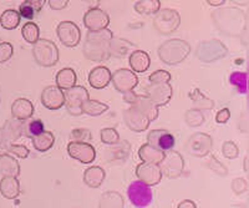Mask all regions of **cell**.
Listing matches in <instances>:
<instances>
[{"label": "cell", "instance_id": "ac0fdd59", "mask_svg": "<svg viewBox=\"0 0 249 208\" xmlns=\"http://www.w3.org/2000/svg\"><path fill=\"white\" fill-rule=\"evenodd\" d=\"M211 148H212V139L208 135L201 132L193 135L187 143V151L197 157L206 156L211 151Z\"/></svg>", "mask_w": 249, "mask_h": 208}, {"label": "cell", "instance_id": "d6a6232c", "mask_svg": "<svg viewBox=\"0 0 249 208\" xmlns=\"http://www.w3.org/2000/svg\"><path fill=\"white\" fill-rule=\"evenodd\" d=\"M3 130L5 132V139H9L8 141L18 140L23 135V121L14 119L13 121L6 122Z\"/></svg>", "mask_w": 249, "mask_h": 208}, {"label": "cell", "instance_id": "7dc6e473", "mask_svg": "<svg viewBox=\"0 0 249 208\" xmlns=\"http://www.w3.org/2000/svg\"><path fill=\"white\" fill-rule=\"evenodd\" d=\"M69 0H49V5L53 10H62L68 5Z\"/></svg>", "mask_w": 249, "mask_h": 208}, {"label": "cell", "instance_id": "8fae6325", "mask_svg": "<svg viewBox=\"0 0 249 208\" xmlns=\"http://www.w3.org/2000/svg\"><path fill=\"white\" fill-rule=\"evenodd\" d=\"M111 81L113 83V86L117 91L126 94L128 91H132L133 88L136 87L137 84H139V77L131 70L120 69L111 76Z\"/></svg>", "mask_w": 249, "mask_h": 208}, {"label": "cell", "instance_id": "1f68e13d", "mask_svg": "<svg viewBox=\"0 0 249 208\" xmlns=\"http://www.w3.org/2000/svg\"><path fill=\"white\" fill-rule=\"evenodd\" d=\"M43 131H45V126L44 122L40 119L36 120H25L23 121V135L24 136L29 137V139H33L36 135L41 134Z\"/></svg>", "mask_w": 249, "mask_h": 208}, {"label": "cell", "instance_id": "f6af8a7d", "mask_svg": "<svg viewBox=\"0 0 249 208\" xmlns=\"http://www.w3.org/2000/svg\"><path fill=\"white\" fill-rule=\"evenodd\" d=\"M231 117V111L228 110V108H222V110H219V111L217 112V115H215V121H217L218 123H227L228 122V120H230Z\"/></svg>", "mask_w": 249, "mask_h": 208}, {"label": "cell", "instance_id": "bcb514c9", "mask_svg": "<svg viewBox=\"0 0 249 208\" xmlns=\"http://www.w3.org/2000/svg\"><path fill=\"white\" fill-rule=\"evenodd\" d=\"M232 186L233 191H234L235 193H242V192L247 191V182L243 178H237V180L232 183Z\"/></svg>", "mask_w": 249, "mask_h": 208}, {"label": "cell", "instance_id": "4fadbf2b", "mask_svg": "<svg viewBox=\"0 0 249 208\" xmlns=\"http://www.w3.org/2000/svg\"><path fill=\"white\" fill-rule=\"evenodd\" d=\"M146 96L150 97L156 106H164L172 97V87L168 83L150 84L146 87Z\"/></svg>", "mask_w": 249, "mask_h": 208}, {"label": "cell", "instance_id": "e575fe53", "mask_svg": "<svg viewBox=\"0 0 249 208\" xmlns=\"http://www.w3.org/2000/svg\"><path fill=\"white\" fill-rule=\"evenodd\" d=\"M21 34H23V37L25 39L26 43L35 44L39 40V26L35 23H33V21H29V23H26L25 25L23 26V29H21Z\"/></svg>", "mask_w": 249, "mask_h": 208}, {"label": "cell", "instance_id": "5b68a950", "mask_svg": "<svg viewBox=\"0 0 249 208\" xmlns=\"http://www.w3.org/2000/svg\"><path fill=\"white\" fill-rule=\"evenodd\" d=\"M124 101L140 110L150 119V121L156 120L159 116V106H156L150 97L144 95H136L133 91H128L124 94Z\"/></svg>", "mask_w": 249, "mask_h": 208}, {"label": "cell", "instance_id": "8992f818", "mask_svg": "<svg viewBox=\"0 0 249 208\" xmlns=\"http://www.w3.org/2000/svg\"><path fill=\"white\" fill-rule=\"evenodd\" d=\"M127 197L130 202L136 207H147L153 198V192L151 186L141 181H135L127 188Z\"/></svg>", "mask_w": 249, "mask_h": 208}, {"label": "cell", "instance_id": "681fc988", "mask_svg": "<svg viewBox=\"0 0 249 208\" xmlns=\"http://www.w3.org/2000/svg\"><path fill=\"white\" fill-rule=\"evenodd\" d=\"M184 207L196 208V207H197V205H196L195 202H192V201H183V202L179 203V205H178V208H184Z\"/></svg>", "mask_w": 249, "mask_h": 208}, {"label": "cell", "instance_id": "44dd1931", "mask_svg": "<svg viewBox=\"0 0 249 208\" xmlns=\"http://www.w3.org/2000/svg\"><path fill=\"white\" fill-rule=\"evenodd\" d=\"M164 154L166 152L160 150V148L155 147V146H152L148 142L142 145L139 150V156L142 160V162L157 163V165L163 160Z\"/></svg>", "mask_w": 249, "mask_h": 208}, {"label": "cell", "instance_id": "30bf717a", "mask_svg": "<svg viewBox=\"0 0 249 208\" xmlns=\"http://www.w3.org/2000/svg\"><path fill=\"white\" fill-rule=\"evenodd\" d=\"M68 152L74 160L81 163H91L96 158V150L89 142L71 141L68 145Z\"/></svg>", "mask_w": 249, "mask_h": 208}, {"label": "cell", "instance_id": "7402d4cb", "mask_svg": "<svg viewBox=\"0 0 249 208\" xmlns=\"http://www.w3.org/2000/svg\"><path fill=\"white\" fill-rule=\"evenodd\" d=\"M0 193L8 200H14L20 193V185L17 177L4 176L0 181Z\"/></svg>", "mask_w": 249, "mask_h": 208}, {"label": "cell", "instance_id": "ee69618b", "mask_svg": "<svg viewBox=\"0 0 249 208\" xmlns=\"http://www.w3.org/2000/svg\"><path fill=\"white\" fill-rule=\"evenodd\" d=\"M239 154V150H238L237 145H234L233 142H226L223 145V155L227 158H234Z\"/></svg>", "mask_w": 249, "mask_h": 208}, {"label": "cell", "instance_id": "d4e9b609", "mask_svg": "<svg viewBox=\"0 0 249 208\" xmlns=\"http://www.w3.org/2000/svg\"><path fill=\"white\" fill-rule=\"evenodd\" d=\"M55 81H56L57 87H60L61 90H68V88L76 85V72H75V70H72L71 68L61 69V70L56 74Z\"/></svg>", "mask_w": 249, "mask_h": 208}, {"label": "cell", "instance_id": "cb8c5ba5", "mask_svg": "<svg viewBox=\"0 0 249 208\" xmlns=\"http://www.w3.org/2000/svg\"><path fill=\"white\" fill-rule=\"evenodd\" d=\"M137 48L132 43L124 39H113L111 40L110 45V54L117 57H124L132 54Z\"/></svg>", "mask_w": 249, "mask_h": 208}, {"label": "cell", "instance_id": "603a6c76", "mask_svg": "<svg viewBox=\"0 0 249 208\" xmlns=\"http://www.w3.org/2000/svg\"><path fill=\"white\" fill-rule=\"evenodd\" d=\"M150 55L142 50H135L130 55V66L135 72H144L150 68Z\"/></svg>", "mask_w": 249, "mask_h": 208}, {"label": "cell", "instance_id": "f907efd6", "mask_svg": "<svg viewBox=\"0 0 249 208\" xmlns=\"http://www.w3.org/2000/svg\"><path fill=\"white\" fill-rule=\"evenodd\" d=\"M211 5H221V4L224 3V0H207Z\"/></svg>", "mask_w": 249, "mask_h": 208}, {"label": "cell", "instance_id": "ab89813d", "mask_svg": "<svg viewBox=\"0 0 249 208\" xmlns=\"http://www.w3.org/2000/svg\"><path fill=\"white\" fill-rule=\"evenodd\" d=\"M151 84H159V83H170L171 80V74L164 70H159V71H155L153 74L150 75L148 77Z\"/></svg>", "mask_w": 249, "mask_h": 208}, {"label": "cell", "instance_id": "9c48e42d", "mask_svg": "<svg viewBox=\"0 0 249 208\" xmlns=\"http://www.w3.org/2000/svg\"><path fill=\"white\" fill-rule=\"evenodd\" d=\"M56 34L62 45L68 46V48H74L81 40L80 28L72 21H61L57 25Z\"/></svg>", "mask_w": 249, "mask_h": 208}, {"label": "cell", "instance_id": "2e32d148", "mask_svg": "<svg viewBox=\"0 0 249 208\" xmlns=\"http://www.w3.org/2000/svg\"><path fill=\"white\" fill-rule=\"evenodd\" d=\"M84 24L89 32H99L106 29L110 24V17L99 8H91L84 17Z\"/></svg>", "mask_w": 249, "mask_h": 208}, {"label": "cell", "instance_id": "83f0119b", "mask_svg": "<svg viewBox=\"0 0 249 208\" xmlns=\"http://www.w3.org/2000/svg\"><path fill=\"white\" fill-rule=\"evenodd\" d=\"M31 140H33V146L35 147V150L39 152L49 151L55 143V137L50 131H43L41 134L33 137Z\"/></svg>", "mask_w": 249, "mask_h": 208}, {"label": "cell", "instance_id": "c3c4849f", "mask_svg": "<svg viewBox=\"0 0 249 208\" xmlns=\"http://www.w3.org/2000/svg\"><path fill=\"white\" fill-rule=\"evenodd\" d=\"M25 1H28L29 4H31V5L34 6V8L36 9V12H40V10L43 9L46 0H25Z\"/></svg>", "mask_w": 249, "mask_h": 208}, {"label": "cell", "instance_id": "ba28073f", "mask_svg": "<svg viewBox=\"0 0 249 208\" xmlns=\"http://www.w3.org/2000/svg\"><path fill=\"white\" fill-rule=\"evenodd\" d=\"M160 168H161L162 174H166L171 178H176V177L181 176L183 172V158L178 152L167 151L164 154L163 160L159 163Z\"/></svg>", "mask_w": 249, "mask_h": 208}, {"label": "cell", "instance_id": "d590c367", "mask_svg": "<svg viewBox=\"0 0 249 208\" xmlns=\"http://www.w3.org/2000/svg\"><path fill=\"white\" fill-rule=\"evenodd\" d=\"M190 96H191V99L193 100V104H195V106L197 110H204V108L207 110V108H212V106H213L212 101H211L210 99L204 97L203 95L198 91V88L193 90V91L190 94Z\"/></svg>", "mask_w": 249, "mask_h": 208}, {"label": "cell", "instance_id": "7a4b0ae2", "mask_svg": "<svg viewBox=\"0 0 249 208\" xmlns=\"http://www.w3.org/2000/svg\"><path fill=\"white\" fill-rule=\"evenodd\" d=\"M191 52L190 45L182 40H173L164 43L163 45L160 48L159 55L161 57V60L170 65H175L181 61H183L184 57L188 56Z\"/></svg>", "mask_w": 249, "mask_h": 208}, {"label": "cell", "instance_id": "b9f144b4", "mask_svg": "<svg viewBox=\"0 0 249 208\" xmlns=\"http://www.w3.org/2000/svg\"><path fill=\"white\" fill-rule=\"evenodd\" d=\"M13 45L10 43H0V64L8 61L13 56Z\"/></svg>", "mask_w": 249, "mask_h": 208}, {"label": "cell", "instance_id": "f1b7e54d", "mask_svg": "<svg viewBox=\"0 0 249 208\" xmlns=\"http://www.w3.org/2000/svg\"><path fill=\"white\" fill-rule=\"evenodd\" d=\"M81 110L82 114L90 115V116H100V115L105 114L107 111L108 105L100 103V101L88 99V100L81 104Z\"/></svg>", "mask_w": 249, "mask_h": 208}, {"label": "cell", "instance_id": "3957f363", "mask_svg": "<svg viewBox=\"0 0 249 208\" xmlns=\"http://www.w3.org/2000/svg\"><path fill=\"white\" fill-rule=\"evenodd\" d=\"M33 55H34L35 61L44 68H51L56 65L59 61V49L53 41L46 40V39L37 40L34 44Z\"/></svg>", "mask_w": 249, "mask_h": 208}, {"label": "cell", "instance_id": "e0dca14e", "mask_svg": "<svg viewBox=\"0 0 249 208\" xmlns=\"http://www.w3.org/2000/svg\"><path fill=\"white\" fill-rule=\"evenodd\" d=\"M147 142L155 147L160 148L162 151L167 152L173 150L176 145V139L167 130L160 128V130H152L147 135Z\"/></svg>", "mask_w": 249, "mask_h": 208}, {"label": "cell", "instance_id": "8d00e7d4", "mask_svg": "<svg viewBox=\"0 0 249 208\" xmlns=\"http://www.w3.org/2000/svg\"><path fill=\"white\" fill-rule=\"evenodd\" d=\"M101 141L106 145H116L120 141L119 132L112 127L107 128H102L101 130Z\"/></svg>", "mask_w": 249, "mask_h": 208}, {"label": "cell", "instance_id": "4dcf8cb0", "mask_svg": "<svg viewBox=\"0 0 249 208\" xmlns=\"http://www.w3.org/2000/svg\"><path fill=\"white\" fill-rule=\"evenodd\" d=\"M161 8L160 0H140L135 4V10L141 15L157 14Z\"/></svg>", "mask_w": 249, "mask_h": 208}, {"label": "cell", "instance_id": "6da1fadb", "mask_svg": "<svg viewBox=\"0 0 249 208\" xmlns=\"http://www.w3.org/2000/svg\"><path fill=\"white\" fill-rule=\"evenodd\" d=\"M112 33L107 28L99 32H89L84 44V54L91 61H106L110 59Z\"/></svg>", "mask_w": 249, "mask_h": 208}, {"label": "cell", "instance_id": "f546056e", "mask_svg": "<svg viewBox=\"0 0 249 208\" xmlns=\"http://www.w3.org/2000/svg\"><path fill=\"white\" fill-rule=\"evenodd\" d=\"M20 20V14L18 10H14V9H9V10H5L3 14L0 15V25L3 26L6 30H13V29H17L19 26Z\"/></svg>", "mask_w": 249, "mask_h": 208}, {"label": "cell", "instance_id": "484cf974", "mask_svg": "<svg viewBox=\"0 0 249 208\" xmlns=\"http://www.w3.org/2000/svg\"><path fill=\"white\" fill-rule=\"evenodd\" d=\"M105 171L99 166H92L84 172V182L91 188H97L105 180Z\"/></svg>", "mask_w": 249, "mask_h": 208}, {"label": "cell", "instance_id": "277c9868", "mask_svg": "<svg viewBox=\"0 0 249 208\" xmlns=\"http://www.w3.org/2000/svg\"><path fill=\"white\" fill-rule=\"evenodd\" d=\"M65 96L66 110L72 116H80L82 115L81 104L89 99V92L84 86H72V87L64 90Z\"/></svg>", "mask_w": 249, "mask_h": 208}, {"label": "cell", "instance_id": "7bdbcfd3", "mask_svg": "<svg viewBox=\"0 0 249 208\" xmlns=\"http://www.w3.org/2000/svg\"><path fill=\"white\" fill-rule=\"evenodd\" d=\"M8 151L20 158H26L29 156V148L23 145H10L8 147Z\"/></svg>", "mask_w": 249, "mask_h": 208}, {"label": "cell", "instance_id": "ffe728a7", "mask_svg": "<svg viewBox=\"0 0 249 208\" xmlns=\"http://www.w3.org/2000/svg\"><path fill=\"white\" fill-rule=\"evenodd\" d=\"M34 114V106L31 104L30 100L20 97L18 100L14 101L12 106V115L14 119L20 121L29 120Z\"/></svg>", "mask_w": 249, "mask_h": 208}, {"label": "cell", "instance_id": "f35d334b", "mask_svg": "<svg viewBox=\"0 0 249 208\" xmlns=\"http://www.w3.org/2000/svg\"><path fill=\"white\" fill-rule=\"evenodd\" d=\"M36 13V9L31 5V4H29L28 1H24V3L19 6L20 17H24L25 20H33Z\"/></svg>", "mask_w": 249, "mask_h": 208}, {"label": "cell", "instance_id": "5bb4252c", "mask_svg": "<svg viewBox=\"0 0 249 208\" xmlns=\"http://www.w3.org/2000/svg\"><path fill=\"white\" fill-rule=\"evenodd\" d=\"M124 119L127 127L133 132H143L144 130H147L151 122L146 115L133 106L124 112Z\"/></svg>", "mask_w": 249, "mask_h": 208}, {"label": "cell", "instance_id": "d6986e66", "mask_svg": "<svg viewBox=\"0 0 249 208\" xmlns=\"http://www.w3.org/2000/svg\"><path fill=\"white\" fill-rule=\"evenodd\" d=\"M111 71L106 66H97L89 74V83L93 88H105L111 83Z\"/></svg>", "mask_w": 249, "mask_h": 208}, {"label": "cell", "instance_id": "52a82bcc", "mask_svg": "<svg viewBox=\"0 0 249 208\" xmlns=\"http://www.w3.org/2000/svg\"><path fill=\"white\" fill-rule=\"evenodd\" d=\"M179 23H181V17L178 13L172 9H166L163 12H159L153 21V25L161 34H171L178 28Z\"/></svg>", "mask_w": 249, "mask_h": 208}, {"label": "cell", "instance_id": "4316f807", "mask_svg": "<svg viewBox=\"0 0 249 208\" xmlns=\"http://www.w3.org/2000/svg\"><path fill=\"white\" fill-rule=\"evenodd\" d=\"M0 173L3 176H19L20 166L18 161L9 155H0Z\"/></svg>", "mask_w": 249, "mask_h": 208}, {"label": "cell", "instance_id": "9a60e30c", "mask_svg": "<svg viewBox=\"0 0 249 208\" xmlns=\"http://www.w3.org/2000/svg\"><path fill=\"white\" fill-rule=\"evenodd\" d=\"M41 104L48 110H59L65 105V96L64 90L57 87L56 85H51L44 88L41 92Z\"/></svg>", "mask_w": 249, "mask_h": 208}, {"label": "cell", "instance_id": "7c38bea8", "mask_svg": "<svg viewBox=\"0 0 249 208\" xmlns=\"http://www.w3.org/2000/svg\"><path fill=\"white\" fill-rule=\"evenodd\" d=\"M136 176L147 186H156L161 182L162 171L157 163L142 162L136 167Z\"/></svg>", "mask_w": 249, "mask_h": 208}, {"label": "cell", "instance_id": "836d02e7", "mask_svg": "<svg viewBox=\"0 0 249 208\" xmlns=\"http://www.w3.org/2000/svg\"><path fill=\"white\" fill-rule=\"evenodd\" d=\"M100 207H124V197L119 192H106L101 196Z\"/></svg>", "mask_w": 249, "mask_h": 208}, {"label": "cell", "instance_id": "60d3db41", "mask_svg": "<svg viewBox=\"0 0 249 208\" xmlns=\"http://www.w3.org/2000/svg\"><path fill=\"white\" fill-rule=\"evenodd\" d=\"M71 139L74 141H81V142H89L91 140V132L88 128H75L71 132Z\"/></svg>", "mask_w": 249, "mask_h": 208}, {"label": "cell", "instance_id": "74e56055", "mask_svg": "<svg viewBox=\"0 0 249 208\" xmlns=\"http://www.w3.org/2000/svg\"><path fill=\"white\" fill-rule=\"evenodd\" d=\"M247 77H248V75L244 74V72H234V74L231 75V83H232L242 94H246L247 92Z\"/></svg>", "mask_w": 249, "mask_h": 208}]
</instances>
